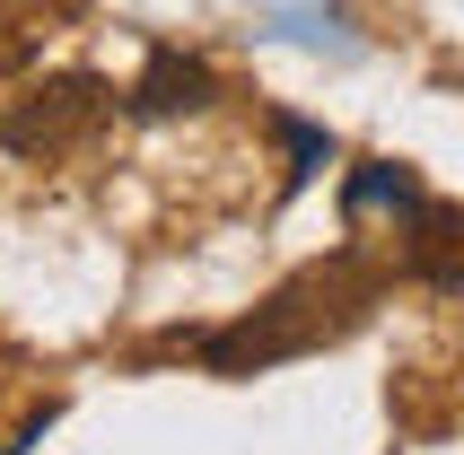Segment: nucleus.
I'll return each mask as SVG.
<instances>
[{"label":"nucleus","instance_id":"obj_1","mask_svg":"<svg viewBox=\"0 0 464 455\" xmlns=\"http://www.w3.org/2000/svg\"><path fill=\"white\" fill-rule=\"evenodd\" d=\"M368 306H377V272H368L360 254H334V263L298 272L281 298H263L246 324L202 333V342H193V359H210L219 377H246V368H272V359H298V351L342 342Z\"/></svg>","mask_w":464,"mask_h":455},{"label":"nucleus","instance_id":"obj_2","mask_svg":"<svg viewBox=\"0 0 464 455\" xmlns=\"http://www.w3.org/2000/svg\"><path fill=\"white\" fill-rule=\"evenodd\" d=\"M105 114H114L105 79L62 71V79H44V88H26V97L0 105V150H18V158H62V150H79Z\"/></svg>","mask_w":464,"mask_h":455},{"label":"nucleus","instance_id":"obj_3","mask_svg":"<svg viewBox=\"0 0 464 455\" xmlns=\"http://www.w3.org/2000/svg\"><path fill=\"white\" fill-rule=\"evenodd\" d=\"M219 97V79L202 71V62H184V53H150V71L131 79V114H193V105Z\"/></svg>","mask_w":464,"mask_h":455},{"label":"nucleus","instance_id":"obj_4","mask_svg":"<svg viewBox=\"0 0 464 455\" xmlns=\"http://www.w3.org/2000/svg\"><path fill=\"white\" fill-rule=\"evenodd\" d=\"M53 18H62V0H0V71H18L53 35Z\"/></svg>","mask_w":464,"mask_h":455}]
</instances>
